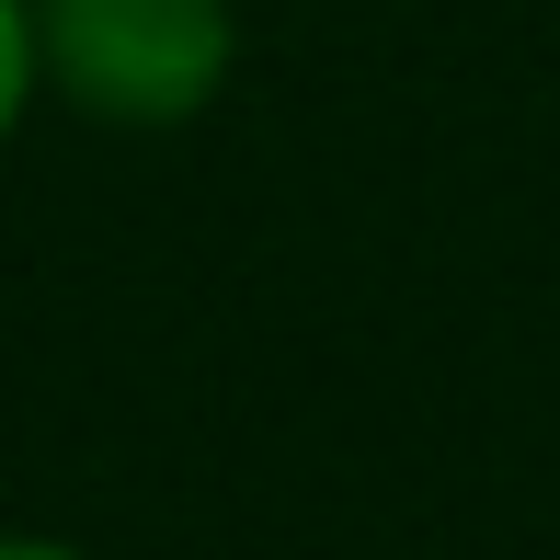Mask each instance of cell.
I'll return each mask as SVG.
<instances>
[{"label": "cell", "instance_id": "obj_1", "mask_svg": "<svg viewBox=\"0 0 560 560\" xmlns=\"http://www.w3.org/2000/svg\"><path fill=\"white\" fill-rule=\"evenodd\" d=\"M35 58L69 104L115 126H172L229 81V12L218 0H46Z\"/></svg>", "mask_w": 560, "mask_h": 560}, {"label": "cell", "instance_id": "obj_2", "mask_svg": "<svg viewBox=\"0 0 560 560\" xmlns=\"http://www.w3.org/2000/svg\"><path fill=\"white\" fill-rule=\"evenodd\" d=\"M23 92H35V12H23V0H0V138H12Z\"/></svg>", "mask_w": 560, "mask_h": 560}, {"label": "cell", "instance_id": "obj_3", "mask_svg": "<svg viewBox=\"0 0 560 560\" xmlns=\"http://www.w3.org/2000/svg\"><path fill=\"white\" fill-rule=\"evenodd\" d=\"M0 560H81V549H58V538H0Z\"/></svg>", "mask_w": 560, "mask_h": 560}]
</instances>
